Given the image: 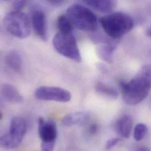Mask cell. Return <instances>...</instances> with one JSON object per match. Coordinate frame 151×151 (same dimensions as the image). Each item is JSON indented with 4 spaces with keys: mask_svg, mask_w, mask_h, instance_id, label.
I'll return each mask as SVG.
<instances>
[{
    "mask_svg": "<svg viewBox=\"0 0 151 151\" xmlns=\"http://www.w3.org/2000/svg\"><path fill=\"white\" fill-rule=\"evenodd\" d=\"M119 85L124 102L135 105L144 101L151 88V65L144 66L130 81H119Z\"/></svg>",
    "mask_w": 151,
    "mask_h": 151,
    "instance_id": "cell-1",
    "label": "cell"
},
{
    "mask_svg": "<svg viewBox=\"0 0 151 151\" xmlns=\"http://www.w3.org/2000/svg\"><path fill=\"white\" fill-rule=\"evenodd\" d=\"M100 22L106 34L113 39H119L129 32L134 26L132 18L128 14L116 12L102 17Z\"/></svg>",
    "mask_w": 151,
    "mask_h": 151,
    "instance_id": "cell-2",
    "label": "cell"
},
{
    "mask_svg": "<svg viewBox=\"0 0 151 151\" xmlns=\"http://www.w3.org/2000/svg\"><path fill=\"white\" fill-rule=\"evenodd\" d=\"M67 16L73 26L84 31H95L98 26L97 18L86 6L74 4L67 9Z\"/></svg>",
    "mask_w": 151,
    "mask_h": 151,
    "instance_id": "cell-3",
    "label": "cell"
},
{
    "mask_svg": "<svg viewBox=\"0 0 151 151\" xmlns=\"http://www.w3.org/2000/svg\"><path fill=\"white\" fill-rule=\"evenodd\" d=\"M3 24L6 30L18 38L24 39L30 34L31 21L21 11H12L6 14L3 18Z\"/></svg>",
    "mask_w": 151,
    "mask_h": 151,
    "instance_id": "cell-4",
    "label": "cell"
},
{
    "mask_svg": "<svg viewBox=\"0 0 151 151\" xmlns=\"http://www.w3.org/2000/svg\"><path fill=\"white\" fill-rule=\"evenodd\" d=\"M52 44L55 50L61 55L74 61H81V55L73 33L58 32L53 38Z\"/></svg>",
    "mask_w": 151,
    "mask_h": 151,
    "instance_id": "cell-5",
    "label": "cell"
},
{
    "mask_svg": "<svg viewBox=\"0 0 151 151\" xmlns=\"http://www.w3.org/2000/svg\"><path fill=\"white\" fill-rule=\"evenodd\" d=\"M27 132V123L22 118L14 117L10 122L9 131L1 136V146L7 150L18 147L22 142Z\"/></svg>",
    "mask_w": 151,
    "mask_h": 151,
    "instance_id": "cell-6",
    "label": "cell"
},
{
    "mask_svg": "<svg viewBox=\"0 0 151 151\" xmlns=\"http://www.w3.org/2000/svg\"><path fill=\"white\" fill-rule=\"evenodd\" d=\"M34 95L39 100L60 102H68L71 99V94L68 91L57 86H41L36 89Z\"/></svg>",
    "mask_w": 151,
    "mask_h": 151,
    "instance_id": "cell-7",
    "label": "cell"
},
{
    "mask_svg": "<svg viewBox=\"0 0 151 151\" xmlns=\"http://www.w3.org/2000/svg\"><path fill=\"white\" fill-rule=\"evenodd\" d=\"M38 134L41 143L55 144L57 138V128L55 122L52 119H38Z\"/></svg>",
    "mask_w": 151,
    "mask_h": 151,
    "instance_id": "cell-8",
    "label": "cell"
},
{
    "mask_svg": "<svg viewBox=\"0 0 151 151\" xmlns=\"http://www.w3.org/2000/svg\"><path fill=\"white\" fill-rule=\"evenodd\" d=\"M31 25L36 35L42 41L47 40V18L45 13L40 9L34 10L31 15Z\"/></svg>",
    "mask_w": 151,
    "mask_h": 151,
    "instance_id": "cell-9",
    "label": "cell"
},
{
    "mask_svg": "<svg viewBox=\"0 0 151 151\" xmlns=\"http://www.w3.org/2000/svg\"><path fill=\"white\" fill-rule=\"evenodd\" d=\"M1 94L4 100L10 104H20L24 101L18 89L10 83H5L1 85Z\"/></svg>",
    "mask_w": 151,
    "mask_h": 151,
    "instance_id": "cell-10",
    "label": "cell"
},
{
    "mask_svg": "<svg viewBox=\"0 0 151 151\" xmlns=\"http://www.w3.org/2000/svg\"><path fill=\"white\" fill-rule=\"evenodd\" d=\"M89 119V115L85 111H77L64 116L61 120L64 126L70 127L86 125Z\"/></svg>",
    "mask_w": 151,
    "mask_h": 151,
    "instance_id": "cell-11",
    "label": "cell"
},
{
    "mask_svg": "<svg viewBox=\"0 0 151 151\" xmlns=\"http://www.w3.org/2000/svg\"><path fill=\"white\" fill-rule=\"evenodd\" d=\"M133 119L128 115H124L120 117L115 124V130L116 132L122 137L129 138L132 129Z\"/></svg>",
    "mask_w": 151,
    "mask_h": 151,
    "instance_id": "cell-12",
    "label": "cell"
},
{
    "mask_svg": "<svg viewBox=\"0 0 151 151\" xmlns=\"http://www.w3.org/2000/svg\"><path fill=\"white\" fill-rule=\"evenodd\" d=\"M116 48V44L112 42H104L96 48V53L99 58L104 61L111 63L112 61L113 55Z\"/></svg>",
    "mask_w": 151,
    "mask_h": 151,
    "instance_id": "cell-13",
    "label": "cell"
},
{
    "mask_svg": "<svg viewBox=\"0 0 151 151\" xmlns=\"http://www.w3.org/2000/svg\"><path fill=\"white\" fill-rule=\"evenodd\" d=\"M6 64L14 72L19 73L22 68V59L19 52L12 50L8 52L5 57Z\"/></svg>",
    "mask_w": 151,
    "mask_h": 151,
    "instance_id": "cell-14",
    "label": "cell"
},
{
    "mask_svg": "<svg viewBox=\"0 0 151 151\" xmlns=\"http://www.w3.org/2000/svg\"><path fill=\"white\" fill-rule=\"evenodd\" d=\"M83 2L85 4L96 9V11L104 13L112 12L116 5V2L115 1L86 0Z\"/></svg>",
    "mask_w": 151,
    "mask_h": 151,
    "instance_id": "cell-15",
    "label": "cell"
},
{
    "mask_svg": "<svg viewBox=\"0 0 151 151\" xmlns=\"http://www.w3.org/2000/svg\"><path fill=\"white\" fill-rule=\"evenodd\" d=\"M95 89L99 94L112 99H116L118 96V92L116 89L102 82L97 83Z\"/></svg>",
    "mask_w": 151,
    "mask_h": 151,
    "instance_id": "cell-16",
    "label": "cell"
},
{
    "mask_svg": "<svg viewBox=\"0 0 151 151\" xmlns=\"http://www.w3.org/2000/svg\"><path fill=\"white\" fill-rule=\"evenodd\" d=\"M57 27L59 32L65 34L73 33V25L67 16H60L57 21Z\"/></svg>",
    "mask_w": 151,
    "mask_h": 151,
    "instance_id": "cell-17",
    "label": "cell"
},
{
    "mask_svg": "<svg viewBox=\"0 0 151 151\" xmlns=\"http://www.w3.org/2000/svg\"><path fill=\"white\" fill-rule=\"evenodd\" d=\"M148 131L147 127L144 124H138L134 131V138L136 141H140L144 139Z\"/></svg>",
    "mask_w": 151,
    "mask_h": 151,
    "instance_id": "cell-18",
    "label": "cell"
},
{
    "mask_svg": "<svg viewBox=\"0 0 151 151\" xmlns=\"http://www.w3.org/2000/svg\"><path fill=\"white\" fill-rule=\"evenodd\" d=\"M27 4L26 1H16L13 2V11H21Z\"/></svg>",
    "mask_w": 151,
    "mask_h": 151,
    "instance_id": "cell-19",
    "label": "cell"
},
{
    "mask_svg": "<svg viewBox=\"0 0 151 151\" xmlns=\"http://www.w3.org/2000/svg\"><path fill=\"white\" fill-rule=\"evenodd\" d=\"M120 141V139L119 138H111L109 139L106 144L105 148L106 150H109L113 147H114Z\"/></svg>",
    "mask_w": 151,
    "mask_h": 151,
    "instance_id": "cell-20",
    "label": "cell"
},
{
    "mask_svg": "<svg viewBox=\"0 0 151 151\" xmlns=\"http://www.w3.org/2000/svg\"><path fill=\"white\" fill-rule=\"evenodd\" d=\"M98 131V127L96 124H93L88 128V132L89 135H94Z\"/></svg>",
    "mask_w": 151,
    "mask_h": 151,
    "instance_id": "cell-21",
    "label": "cell"
},
{
    "mask_svg": "<svg viewBox=\"0 0 151 151\" xmlns=\"http://www.w3.org/2000/svg\"><path fill=\"white\" fill-rule=\"evenodd\" d=\"M49 2L52 5H59L62 4L64 2V1L61 0H53V1H49Z\"/></svg>",
    "mask_w": 151,
    "mask_h": 151,
    "instance_id": "cell-22",
    "label": "cell"
},
{
    "mask_svg": "<svg viewBox=\"0 0 151 151\" xmlns=\"http://www.w3.org/2000/svg\"><path fill=\"white\" fill-rule=\"evenodd\" d=\"M136 151H151V150L148 147L143 146V147L139 148Z\"/></svg>",
    "mask_w": 151,
    "mask_h": 151,
    "instance_id": "cell-23",
    "label": "cell"
},
{
    "mask_svg": "<svg viewBox=\"0 0 151 151\" xmlns=\"http://www.w3.org/2000/svg\"><path fill=\"white\" fill-rule=\"evenodd\" d=\"M148 34L149 35V36H150L151 37V28L149 29V31L148 32Z\"/></svg>",
    "mask_w": 151,
    "mask_h": 151,
    "instance_id": "cell-24",
    "label": "cell"
},
{
    "mask_svg": "<svg viewBox=\"0 0 151 151\" xmlns=\"http://www.w3.org/2000/svg\"></svg>",
    "mask_w": 151,
    "mask_h": 151,
    "instance_id": "cell-25",
    "label": "cell"
}]
</instances>
